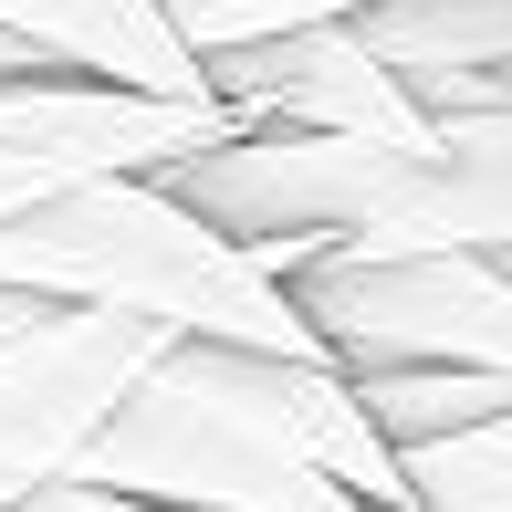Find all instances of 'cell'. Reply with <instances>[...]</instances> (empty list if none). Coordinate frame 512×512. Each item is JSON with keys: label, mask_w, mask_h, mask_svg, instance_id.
Segmentation results:
<instances>
[{"label": "cell", "mask_w": 512, "mask_h": 512, "mask_svg": "<svg viewBox=\"0 0 512 512\" xmlns=\"http://www.w3.org/2000/svg\"><path fill=\"white\" fill-rule=\"evenodd\" d=\"M251 115L230 95H147V84H115V74H21L0 84V220L84 189V178H136V168H168L189 147H220L241 136Z\"/></svg>", "instance_id": "4"}, {"label": "cell", "mask_w": 512, "mask_h": 512, "mask_svg": "<svg viewBox=\"0 0 512 512\" xmlns=\"http://www.w3.org/2000/svg\"><path fill=\"white\" fill-rule=\"evenodd\" d=\"M11 512H168V502L105 492V481H32V492H11Z\"/></svg>", "instance_id": "13"}, {"label": "cell", "mask_w": 512, "mask_h": 512, "mask_svg": "<svg viewBox=\"0 0 512 512\" xmlns=\"http://www.w3.org/2000/svg\"><path fill=\"white\" fill-rule=\"evenodd\" d=\"M0 293L136 314L157 335H209V345H251V356H324V335L283 293V262L209 230L178 189H157V168L84 178V189L0 220Z\"/></svg>", "instance_id": "1"}, {"label": "cell", "mask_w": 512, "mask_h": 512, "mask_svg": "<svg viewBox=\"0 0 512 512\" xmlns=\"http://www.w3.org/2000/svg\"><path fill=\"white\" fill-rule=\"evenodd\" d=\"M408 471H418V512H512V408L408 450Z\"/></svg>", "instance_id": "11"}, {"label": "cell", "mask_w": 512, "mask_h": 512, "mask_svg": "<svg viewBox=\"0 0 512 512\" xmlns=\"http://www.w3.org/2000/svg\"><path fill=\"white\" fill-rule=\"evenodd\" d=\"M0 32L42 42V53L74 63V74L147 84V95H220L209 63L178 42L168 0H0Z\"/></svg>", "instance_id": "8"}, {"label": "cell", "mask_w": 512, "mask_h": 512, "mask_svg": "<svg viewBox=\"0 0 512 512\" xmlns=\"http://www.w3.org/2000/svg\"><path fill=\"white\" fill-rule=\"evenodd\" d=\"M21 74H53V53L21 42V32H0V84H21Z\"/></svg>", "instance_id": "14"}, {"label": "cell", "mask_w": 512, "mask_h": 512, "mask_svg": "<svg viewBox=\"0 0 512 512\" xmlns=\"http://www.w3.org/2000/svg\"><path fill=\"white\" fill-rule=\"evenodd\" d=\"M11 492H32V481H11V471H0V512H11Z\"/></svg>", "instance_id": "15"}, {"label": "cell", "mask_w": 512, "mask_h": 512, "mask_svg": "<svg viewBox=\"0 0 512 512\" xmlns=\"http://www.w3.org/2000/svg\"><path fill=\"white\" fill-rule=\"evenodd\" d=\"M168 366L189 387H209L220 408H241L262 439H283L304 471L335 481V492H356L366 512H418L408 450L366 418V398L345 387V366H324V356H251V345H209V335H168Z\"/></svg>", "instance_id": "5"}, {"label": "cell", "mask_w": 512, "mask_h": 512, "mask_svg": "<svg viewBox=\"0 0 512 512\" xmlns=\"http://www.w3.org/2000/svg\"><path fill=\"white\" fill-rule=\"evenodd\" d=\"M209 84L251 126H293V136H366V147H429L439 136L418 84L356 21H304V32H272V42H230V53H209Z\"/></svg>", "instance_id": "6"}, {"label": "cell", "mask_w": 512, "mask_h": 512, "mask_svg": "<svg viewBox=\"0 0 512 512\" xmlns=\"http://www.w3.org/2000/svg\"><path fill=\"white\" fill-rule=\"evenodd\" d=\"M293 314L335 366H481L512 377V262L502 251H304Z\"/></svg>", "instance_id": "2"}, {"label": "cell", "mask_w": 512, "mask_h": 512, "mask_svg": "<svg viewBox=\"0 0 512 512\" xmlns=\"http://www.w3.org/2000/svg\"><path fill=\"white\" fill-rule=\"evenodd\" d=\"M345 387L366 398L398 450H429V439H460L481 418L512 408V377H481V366H345Z\"/></svg>", "instance_id": "10"}, {"label": "cell", "mask_w": 512, "mask_h": 512, "mask_svg": "<svg viewBox=\"0 0 512 512\" xmlns=\"http://www.w3.org/2000/svg\"><path fill=\"white\" fill-rule=\"evenodd\" d=\"M502 262H512V251H502Z\"/></svg>", "instance_id": "16"}, {"label": "cell", "mask_w": 512, "mask_h": 512, "mask_svg": "<svg viewBox=\"0 0 512 512\" xmlns=\"http://www.w3.org/2000/svg\"><path fill=\"white\" fill-rule=\"evenodd\" d=\"M157 345H168L157 324L84 314V304L0 335V471L11 481H63L74 450L95 439V418L157 366Z\"/></svg>", "instance_id": "7"}, {"label": "cell", "mask_w": 512, "mask_h": 512, "mask_svg": "<svg viewBox=\"0 0 512 512\" xmlns=\"http://www.w3.org/2000/svg\"><path fill=\"white\" fill-rule=\"evenodd\" d=\"M356 11H377V0H168L178 42H189L199 63L230 53V42H272V32H304V21H356Z\"/></svg>", "instance_id": "12"}, {"label": "cell", "mask_w": 512, "mask_h": 512, "mask_svg": "<svg viewBox=\"0 0 512 512\" xmlns=\"http://www.w3.org/2000/svg\"><path fill=\"white\" fill-rule=\"evenodd\" d=\"M356 32L398 74H512V0H377Z\"/></svg>", "instance_id": "9"}, {"label": "cell", "mask_w": 512, "mask_h": 512, "mask_svg": "<svg viewBox=\"0 0 512 512\" xmlns=\"http://www.w3.org/2000/svg\"><path fill=\"white\" fill-rule=\"evenodd\" d=\"M63 481H105V492H136V502H168V512H366L356 492H335L324 471L262 439L241 408H220L209 387H189L157 345V366L126 387L95 439L74 450Z\"/></svg>", "instance_id": "3"}]
</instances>
